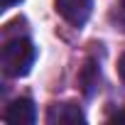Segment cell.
I'll return each instance as SVG.
<instances>
[{"instance_id": "8", "label": "cell", "mask_w": 125, "mask_h": 125, "mask_svg": "<svg viewBox=\"0 0 125 125\" xmlns=\"http://www.w3.org/2000/svg\"><path fill=\"white\" fill-rule=\"evenodd\" d=\"M17 3H22V0H3V10H10V8L17 5Z\"/></svg>"}, {"instance_id": "2", "label": "cell", "mask_w": 125, "mask_h": 125, "mask_svg": "<svg viewBox=\"0 0 125 125\" xmlns=\"http://www.w3.org/2000/svg\"><path fill=\"white\" fill-rule=\"evenodd\" d=\"M93 0H56V12L71 27H83L91 17Z\"/></svg>"}, {"instance_id": "1", "label": "cell", "mask_w": 125, "mask_h": 125, "mask_svg": "<svg viewBox=\"0 0 125 125\" xmlns=\"http://www.w3.org/2000/svg\"><path fill=\"white\" fill-rule=\"evenodd\" d=\"M34 56H37V49L27 37L8 39L5 47H3V71H5V76H10V79L27 76L32 64H34Z\"/></svg>"}, {"instance_id": "6", "label": "cell", "mask_w": 125, "mask_h": 125, "mask_svg": "<svg viewBox=\"0 0 125 125\" xmlns=\"http://www.w3.org/2000/svg\"><path fill=\"white\" fill-rule=\"evenodd\" d=\"M110 123H118V125H125V108L118 110L115 115H110Z\"/></svg>"}, {"instance_id": "3", "label": "cell", "mask_w": 125, "mask_h": 125, "mask_svg": "<svg viewBox=\"0 0 125 125\" xmlns=\"http://www.w3.org/2000/svg\"><path fill=\"white\" fill-rule=\"evenodd\" d=\"M47 123L49 125H76V123H86L83 110L76 103H54L47 110Z\"/></svg>"}, {"instance_id": "4", "label": "cell", "mask_w": 125, "mask_h": 125, "mask_svg": "<svg viewBox=\"0 0 125 125\" xmlns=\"http://www.w3.org/2000/svg\"><path fill=\"white\" fill-rule=\"evenodd\" d=\"M5 120L8 123H15V125H32L37 120V110H34V103L30 98H17L12 101L8 108H5Z\"/></svg>"}, {"instance_id": "9", "label": "cell", "mask_w": 125, "mask_h": 125, "mask_svg": "<svg viewBox=\"0 0 125 125\" xmlns=\"http://www.w3.org/2000/svg\"><path fill=\"white\" fill-rule=\"evenodd\" d=\"M123 8H125V0H123Z\"/></svg>"}, {"instance_id": "7", "label": "cell", "mask_w": 125, "mask_h": 125, "mask_svg": "<svg viewBox=\"0 0 125 125\" xmlns=\"http://www.w3.org/2000/svg\"><path fill=\"white\" fill-rule=\"evenodd\" d=\"M118 71H120V79H123V83H125V52H123V56H120V61H118Z\"/></svg>"}, {"instance_id": "5", "label": "cell", "mask_w": 125, "mask_h": 125, "mask_svg": "<svg viewBox=\"0 0 125 125\" xmlns=\"http://www.w3.org/2000/svg\"><path fill=\"white\" fill-rule=\"evenodd\" d=\"M79 81H81V88H83V96H86V98H91V96L98 91V83H101V66H98L96 59H88L86 64H83Z\"/></svg>"}]
</instances>
